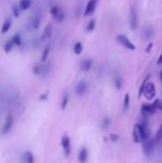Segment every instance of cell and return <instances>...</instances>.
Returning <instances> with one entry per match:
<instances>
[{"mask_svg": "<svg viewBox=\"0 0 162 163\" xmlns=\"http://www.w3.org/2000/svg\"><path fill=\"white\" fill-rule=\"evenodd\" d=\"M32 25H34V29L39 28V25H40V17L34 18V22H32Z\"/></svg>", "mask_w": 162, "mask_h": 163, "instance_id": "cell-28", "label": "cell"}, {"mask_svg": "<svg viewBox=\"0 0 162 163\" xmlns=\"http://www.w3.org/2000/svg\"><path fill=\"white\" fill-rule=\"evenodd\" d=\"M142 92H143L145 98L149 99V100L153 99L154 96H155V93H157L154 84L152 83V82H148L147 80L143 82V84H142V87H141L140 89V96L142 94Z\"/></svg>", "mask_w": 162, "mask_h": 163, "instance_id": "cell-2", "label": "cell"}, {"mask_svg": "<svg viewBox=\"0 0 162 163\" xmlns=\"http://www.w3.org/2000/svg\"><path fill=\"white\" fill-rule=\"evenodd\" d=\"M60 11H61V10H59V8H58L57 6H55V7H52L51 10H50V12H51V16H52L53 18H55V19H57V17L59 16Z\"/></svg>", "mask_w": 162, "mask_h": 163, "instance_id": "cell-21", "label": "cell"}, {"mask_svg": "<svg viewBox=\"0 0 162 163\" xmlns=\"http://www.w3.org/2000/svg\"><path fill=\"white\" fill-rule=\"evenodd\" d=\"M49 51H50V49H49V48H46V50L43 51L42 58H41V60H42V61H46V59L48 58V53H49Z\"/></svg>", "mask_w": 162, "mask_h": 163, "instance_id": "cell-30", "label": "cell"}, {"mask_svg": "<svg viewBox=\"0 0 162 163\" xmlns=\"http://www.w3.org/2000/svg\"><path fill=\"white\" fill-rule=\"evenodd\" d=\"M115 88L118 89H121V86H122V79L120 77H115Z\"/></svg>", "mask_w": 162, "mask_h": 163, "instance_id": "cell-25", "label": "cell"}, {"mask_svg": "<svg viewBox=\"0 0 162 163\" xmlns=\"http://www.w3.org/2000/svg\"><path fill=\"white\" fill-rule=\"evenodd\" d=\"M133 141L136 143H142L145 139L149 138V129L147 124H140V123H136L133 126L132 132Z\"/></svg>", "mask_w": 162, "mask_h": 163, "instance_id": "cell-1", "label": "cell"}, {"mask_svg": "<svg viewBox=\"0 0 162 163\" xmlns=\"http://www.w3.org/2000/svg\"><path fill=\"white\" fill-rule=\"evenodd\" d=\"M94 28H96V20H94V19H92V20H91L89 23H88V26H87V31H88V32H90V31H92Z\"/></svg>", "mask_w": 162, "mask_h": 163, "instance_id": "cell-24", "label": "cell"}, {"mask_svg": "<svg viewBox=\"0 0 162 163\" xmlns=\"http://www.w3.org/2000/svg\"><path fill=\"white\" fill-rule=\"evenodd\" d=\"M143 153H144L147 156H150V155L152 154V152H153V141H151L149 138L145 139L144 141H143Z\"/></svg>", "mask_w": 162, "mask_h": 163, "instance_id": "cell-7", "label": "cell"}, {"mask_svg": "<svg viewBox=\"0 0 162 163\" xmlns=\"http://www.w3.org/2000/svg\"><path fill=\"white\" fill-rule=\"evenodd\" d=\"M160 78H161V80H162V71H161V75H160Z\"/></svg>", "mask_w": 162, "mask_h": 163, "instance_id": "cell-37", "label": "cell"}, {"mask_svg": "<svg viewBox=\"0 0 162 163\" xmlns=\"http://www.w3.org/2000/svg\"><path fill=\"white\" fill-rule=\"evenodd\" d=\"M19 9L20 8H18L17 6H15L12 8V10H13V16L15 17H19Z\"/></svg>", "mask_w": 162, "mask_h": 163, "instance_id": "cell-32", "label": "cell"}, {"mask_svg": "<svg viewBox=\"0 0 162 163\" xmlns=\"http://www.w3.org/2000/svg\"><path fill=\"white\" fill-rule=\"evenodd\" d=\"M10 27H11V21L7 19V20L4 22V25H2V29H1V34H6L7 31H9L10 29Z\"/></svg>", "mask_w": 162, "mask_h": 163, "instance_id": "cell-15", "label": "cell"}, {"mask_svg": "<svg viewBox=\"0 0 162 163\" xmlns=\"http://www.w3.org/2000/svg\"><path fill=\"white\" fill-rule=\"evenodd\" d=\"M46 98H47V94H45V96H40V100H46Z\"/></svg>", "mask_w": 162, "mask_h": 163, "instance_id": "cell-35", "label": "cell"}, {"mask_svg": "<svg viewBox=\"0 0 162 163\" xmlns=\"http://www.w3.org/2000/svg\"><path fill=\"white\" fill-rule=\"evenodd\" d=\"M129 103H130V96H129V94L127 93V94L124 96V101H123V110L124 111H127V110H128Z\"/></svg>", "mask_w": 162, "mask_h": 163, "instance_id": "cell-22", "label": "cell"}, {"mask_svg": "<svg viewBox=\"0 0 162 163\" xmlns=\"http://www.w3.org/2000/svg\"><path fill=\"white\" fill-rule=\"evenodd\" d=\"M21 161H22V163H34V154H32L30 151H27V152H25V153L22 154Z\"/></svg>", "mask_w": 162, "mask_h": 163, "instance_id": "cell-12", "label": "cell"}, {"mask_svg": "<svg viewBox=\"0 0 162 163\" xmlns=\"http://www.w3.org/2000/svg\"><path fill=\"white\" fill-rule=\"evenodd\" d=\"M157 108L153 105H143L141 107V112L144 115H150V114H153L155 112Z\"/></svg>", "mask_w": 162, "mask_h": 163, "instance_id": "cell-10", "label": "cell"}, {"mask_svg": "<svg viewBox=\"0 0 162 163\" xmlns=\"http://www.w3.org/2000/svg\"><path fill=\"white\" fill-rule=\"evenodd\" d=\"M110 138H111V141H113V142H117V141L119 140V135H118V134L112 133V134H110Z\"/></svg>", "mask_w": 162, "mask_h": 163, "instance_id": "cell-31", "label": "cell"}, {"mask_svg": "<svg viewBox=\"0 0 162 163\" xmlns=\"http://www.w3.org/2000/svg\"><path fill=\"white\" fill-rule=\"evenodd\" d=\"M68 101H69V94L68 93H64L63 98H62V101H61V109H62V110H64V109L67 108Z\"/></svg>", "mask_w": 162, "mask_h": 163, "instance_id": "cell-17", "label": "cell"}, {"mask_svg": "<svg viewBox=\"0 0 162 163\" xmlns=\"http://www.w3.org/2000/svg\"><path fill=\"white\" fill-rule=\"evenodd\" d=\"M91 67H92V61L90 59H85V61L82 62V64H81V69L83 71H89Z\"/></svg>", "mask_w": 162, "mask_h": 163, "instance_id": "cell-13", "label": "cell"}, {"mask_svg": "<svg viewBox=\"0 0 162 163\" xmlns=\"http://www.w3.org/2000/svg\"><path fill=\"white\" fill-rule=\"evenodd\" d=\"M117 39H118V41L122 45L123 47H126V48H128L129 50H136V46L133 45L132 42L130 41V39H129L127 36H123V34H119L118 37H117Z\"/></svg>", "mask_w": 162, "mask_h": 163, "instance_id": "cell-4", "label": "cell"}, {"mask_svg": "<svg viewBox=\"0 0 162 163\" xmlns=\"http://www.w3.org/2000/svg\"><path fill=\"white\" fill-rule=\"evenodd\" d=\"M15 46V42H13V40L11 39V40H9L7 43H6V46H4V51L8 53V52H10V51L12 50V47Z\"/></svg>", "mask_w": 162, "mask_h": 163, "instance_id": "cell-18", "label": "cell"}, {"mask_svg": "<svg viewBox=\"0 0 162 163\" xmlns=\"http://www.w3.org/2000/svg\"><path fill=\"white\" fill-rule=\"evenodd\" d=\"M110 124V120L108 119V118H104L102 121V129H107L108 126Z\"/></svg>", "mask_w": 162, "mask_h": 163, "instance_id": "cell-29", "label": "cell"}, {"mask_svg": "<svg viewBox=\"0 0 162 163\" xmlns=\"http://www.w3.org/2000/svg\"><path fill=\"white\" fill-rule=\"evenodd\" d=\"M129 21H130V27L132 30H136L139 25V20H138V12L134 6H131L130 8V13H129Z\"/></svg>", "mask_w": 162, "mask_h": 163, "instance_id": "cell-3", "label": "cell"}, {"mask_svg": "<svg viewBox=\"0 0 162 163\" xmlns=\"http://www.w3.org/2000/svg\"><path fill=\"white\" fill-rule=\"evenodd\" d=\"M87 89H88V83L85 82V80H81L76 86V93H77L78 96H82V94H85Z\"/></svg>", "mask_w": 162, "mask_h": 163, "instance_id": "cell-9", "label": "cell"}, {"mask_svg": "<svg viewBox=\"0 0 162 163\" xmlns=\"http://www.w3.org/2000/svg\"><path fill=\"white\" fill-rule=\"evenodd\" d=\"M73 51L76 54H80L82 52V43L81 42H77L74 45V48H73Z\"/></svg>", "mask_w": 162, "mask_h": 163, "instance_id": "cell-19", "label": "cell"}, {"mask_svg": "<svg viewBox=\"0 0 162 163\" xmlns=\"http://www.w3.org/2000/svg\"><path fill=\"white\" fill-rule=\"evenodd\" d=\"M12 40H13V42H15V46H19L20 42H21V40H20V36H19V34H16V36L12 38Z\"/></svg>", "mask_w": 162, "mask_h": 163, "instance_id": "cell-26", "label": "cell"}, {"mask_svg": "<svg viewBox=\"0 0 162 163\" xmlns=\"http://www.w3.org/2000/svg\"><path fill=\"white\" fill-rule=\"evenodd\" d=\"M51 36V26L48 25L47 28L45 29V31H43L42 34V39H48V38Z\"/></svg>", "mask_w": 162, "mask_h": 163, "instance_id": "cell-16", "label": "cell"}, {"mask_svg": "<svg viewBox=\"0 0 162 163\" xmlns=\"http://www.w3.org/2000/svg\"><path fill=\"white\" fill-rule=\"evenodd\" d=\"M31 6V0H21L19 2V8L21 10H27V9L30 8Z\"/></svg>", "mask_w": 162, "mask_h": 163, "instance_id": "cell-14", "label": "cell"}, {"mask_svg": "<svg viewBox=\"0 0 162 163\" xmlns=\"http://www.w3.org/2000/svg\"><path fill=\"white\" fill-rule=\"evenodd\" d=\"M61 145H62V149H63L64 155L69 156L70 152H71V145H70V139H69V137L63 135L61 138Z\"/></svg>", "mask_w": 162, "mask_h": 163, "instance_id": "cell-6", "label": "cell"}, {"mask_svg": "<svg viewBox=\"0 0 162 163\" xmlns=\"http://www.w3.org/2000/svg\"><path fill=\"white\" fill-rule=\"evenodd\" d=\"M152 46H153L152 43H150L149 46H148V48H147V52H149V51L151 50V49H152Z\"/></svg>", "mask_w": 162, "mask_h": 163, "instance_id": "cell-34", "label": "cell"}, {"mask_svg": "<svg viewBox=\"0 0 162 163\" xmlns=\"http://www.w3.org/2000/svg\"><path fill=\"white\" fill-rule=\"evenodd\" d=\"M34 72L36 73V75H39L40 72H41V68H40V66H37V67L34 68Z\"/></svg>", "mask_w": 162, "mask_h": 163, "instance_id": "cell-33", "label": "cell"}, {"mask_svg": "<svg viewBox=\"0 0 162 163\" xmlns=\"http://www.w3.org/2000/svg\"><path fill=\"white\" fill-rule=\"evenodd\" d=\"M12 126H13L12 115H7V117H6V120H4V126H2V129H1V134H2V135H6L7 133H9V131L12 129Z\"/></svg>", "mask_w": 162, "mask_h": 163, "instance_id": "cell-5", "label": "cell"}, {"mask_svg": "<svg viewBox=\"0 0 162 163\" xmlns=\"http://www.w3.org/2000/svg\"><path fill=\"white\" fill-rule=\"evenodd\" d=\"M155 141H157V142H162V124L161 126L159 128L157 134H155Z\"/></svg>", "mask_w": 162, "mask_h": 163, "instance_id": "cell-23", "label": "cell"}, {"mask_svg": "<svg viewBox=\"0 0 162 163\" xmlns=\"http://www.w3.org/2000/svg\"><path fill=\"white\" fill-rule=\"evenodd\" d=\"M96 7H97V0H90L89 2H88V4H87V7H85V17L91 16V15L94 12Z\"/></svg>", "mask_w": 162, "mask_h": 163, "instance_id": "cell-8", "label": "cell"}, {"mask_svg": "<svg viewBox=\"0 0 162 163\" xmlns=\"http://www.w3.org/2000/svg\"><path fill=\"white\" fill-rule=\"evenodd\" d=\"M153 34H154V31H153V29H152L151 27H148V28H145V34H144V36H145V38H147V39H150V38L153 37Z\"/></svg>", "mask_w": 162, "mask_h": 163, "instance_id": "cell-20", "label": "cell"}, {"mask_svg": "<svg viewBox=\"0 0 162 163\" xmlns=\"http://www.w3.org/2000/svg\"><path fill=\"white\" fill-rule=\"evenodd\" d=\"M158 63H159V64H160V63H162V54H161V57L158 59Z\"/></svg>", "mask_w": 162, "mask_h": 163, "instance_id": "cell-36", "label": "cell"}, {"mask_svg": "<svg viewBox=\"0 0 162 163\" xmlns=\"http://www.w3.org/2000/svg\"><path fill=\"white\" fill-rule=\"evenodd\" d=\"M88 150L85 149V148H82L80 151H79V155H78V160H79V162L80 163H85L88 161Z\"/></svg>", "mask_w": 162, "mask_h": 163, "instance_id": "cell-11", "label": "cell"}, {"mask_svg": "<svg viewBox=\"0 0 162 163\" xmlns=\"http://www.w3.org/2000/svg\"><path fill=\"white\" fill-rule=\"evenodd\" d=\"M153 105L157 109H160L162 111V100H160V99H158V100H155L154 101V103Z\"/></svg>", "mask_w": 162, "mask_h": 163, "instance_id": "cell-27", "label": "cell"}]
</instances>
